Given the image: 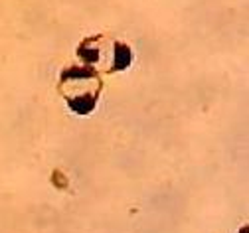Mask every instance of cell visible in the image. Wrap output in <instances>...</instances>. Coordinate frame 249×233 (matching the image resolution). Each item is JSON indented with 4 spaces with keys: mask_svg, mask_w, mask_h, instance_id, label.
Instances as JSON below:
<instances>
[{
    "mask_svg": "<svg viewBox=\"0 0 249 233\" xmlns=\"http://www.w3.org/2000/svg\"><path fill=\"white\" fill-rule=\"evenodd\" d=\"M77 57L85 65H97L105 73L127 70L133 61V52L123 42H111L107 36H93L79 44Z\"/></svg>",
    "mask_w": 249,
    "mask_h": 233,
    "instance_id": "obj_2",
    "label": "cell"
},
{
    "mask_svg": "<svg viewBox=\"0 0 249 233\" xmlns=\"http://www.w3.org/2000/svg\"><path fill=\"white\" fill-rule=\"evenodd\" d=\"M103 81L99 73L85 65V68H71L64 70L57 83V91L64 97V101L75 115H89L97 105V99L101 95Z\"/></svg>",
    "mask_w": 249,
    "mask_h": 233,
    "instance_id": "obj_1",
    "label": "cell"
}]
</instances>
